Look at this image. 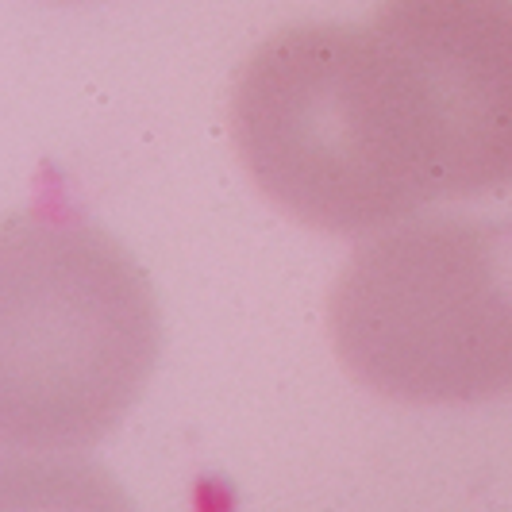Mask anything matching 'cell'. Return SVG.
Here are the masks:
<instances>
[{
  "mask_svg": "<svg viewBox=\"0 0 512 512\" xmlns=\"http://www.w3.org/2000/svg\"><path fill=\"white\" fill-rule=\"evenodd\" d=\"M231 135L258 189L316 231L370 235L447 201L428 81L378 24L270 35L235 77Z\"/></svg>",
  "mask_w": 512,
  "mask_h": 512,
  "instance_id": "6da1fadb",
  "label": "cell"
},
{
  "mask_svg": "<svg viewBox=\"0 0 512 512\" xmlns=\"http://www.w3.org/2000/svg\"><path fill=\"white\" fill-rule=\"evenodd\" d=\"M374 24L428 81L447 201L512 189V0H385Z\"/></svg>",
  "mask_w": 512,
  "mask_h": 512,
  "instance_id": "277c9868",
  "label": "cell"
},
{
  "mask_svg": "<svg viewBox=\"0 0 512 512\" xmlns=\"http://www.w3.org/2000/svg\"><path fill=\"white\" fill-rule=\"evenodd\" d=\"M162 351L139 262L66 208L0 231V439L8 451H77L139 401Z\"/></svg>",
  "mask_w": 512,
  "mask_h": 512,
  "instance_id": "7a4b0ae2",
  "label": "cell"
},
{
  "mask_svg": "<svg viewBox=\"0 0 512 512\" xmlns=\"http://www.w3.org/2000/svg\"><path fill=\"white\" fill-rule=\"evenodd\" d=\"M328 328L351 378L405 405L512 393V216H424L339 270Z\"/></svg>",
  "mask_w": 512,
  "mask_h": 512,
  "instance_id": "3957f363",
  "label": "cell"
},
{
  "mask_svg": "<svg viewBox=\"0 0 512 512\" xmlns=\"http://www.w3.org/2000/svg\"><path fill=\"white\" fill-rule=\"evenodd\" d=\"M0 512H135V505L97 462L62 451H8L0 470Z\"/></svg>",
  "mask_w": 512,
  "mask_h": 512,
  "instance_id": "5b68a950",
  "label": "cell"
}]
</instances>
